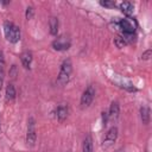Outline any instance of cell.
<instances>
[{"instance_id": "obj_1", "label": "cell", "mask_w": 152, "mask_h": 152, "mask_svg": "<svg viewBox=\"0 0 152 152\" xmlns=\"http://www.w3.org/2000/svg\"><path fill=\"white\" fill-rule=\"evenodd\" d=\"M4 33L6 39L11 43H17L20 39V28L11 21L4 23Z\"/></svg>"}, {"instance_id": "obj_2", "label": "cell", "mask_w": 152, "mask_h": 152, "mask_svg": "<svg viewBox=\"0 0 152 152\" xmlns=\"http://www.w3.org/2000/svg\"><path fill=\"white\" fill-rule=\"evenodd\" d=\"M71 71H72L71 61H70V59L63 61V63H62V65H61V69H59V72H58L57 82H58L61 86H64L65 83H68V81H69V78H70V75H71Z\"/></svg>"}, {"instance_id": "obj_3", "label": "cell", "mask_w": 152, "mask_h": 152, "mask_svg": "<svg viewBox=\"0 0 152 152\" xmlns=\"http://www.w3.org/2000/svg\"><path fill=\"white\" fill-rule=\"evenodd\" d=\"M37 140V133H36V122L33 118H28L27 120V133H26V144L30 147H33Z\"/></svg>"}, {"instance_id": "obj_4", "label": "cell", "mask_w": 152, "mask_h": 152, "mask_svg": "<svg viewBox=\"0 0 152 152\" xmlns=\"http://www.w3.org/2000/svg\"><path fill=\"white\" fill-rule=\"evenodd\" d=\"M94 97H95V88L93 86H88L81 96V107L84 108V107L90 106Z\"/></svg>"}, {"instance_id": "obj_5", "label": "cell", "mask_w": 152, "mask_h": 152, "mask_svg": "<svg viewBox=\"0 0 152 152\" xmlns=\"http://www.w3.org/2000/svg\"><path fill=\"white\" fill-rule=\"evenodd\" d=\"M116 138H118V128L115 126H113L107 131V133L103 138V142H102L103 148H109L115 142Z\"/></svg>"}, {"instance_id": "obj_6", "label": "cell", "mask_w": 152, "mask_h": 152, "mask_svg": "<svg viewBox=\"0 0 152 152\" xmlns=\"http://www.w3.org/2000/svg\"><path fill=\"white\" fill-rule=\"evenodd\" d=\"M70 44L71 43H70L69 38L62 36V37H58L57 39H55L52 42V48L55 50H58V51H65L70 48Z\"/></svg>"}, {"instance_id": "obj_7", "label": "cell", "mask_w": 152, "mask_h": 152, "mask_svg": "<svg viewBox=\"0 0 152 152\" xmlns=\"http://www.w3.org/2000/svg\"><path fill=\"white\" fill-rule=\"evenodd\" d=\"M121 30L124 31V33H134L135 31V24L133 20L128 19V18H125V19H121L120 23H119Z\"/></svg>"}, {"instance_id": "obj_8", "label": "cell", "mask_w": 152, "mask_h": 152, "mask_svg": "<svg viewBox=\"0 0 152 152\" xmlns=\"http://www.w3.org/2000/svg\"><path fill=\"white\" fill-rule=\"evenodd\" d=\"M68 113H69V108L66 104H59L56 109V116L58 119V121H64V119L68 116Z\"/></svg>"}, {"instance_id": "obj_9", "label": "cell", "mask_w": 152, "mask_h": 152, "mask_svg": "<svg viewBox=\"0 0 152 152\" xmlns=\"http://www.w3.org/2000/svg\"><path fill=\"white\" fill-rule=\"evenodd\" d=\"M20 61H21V64L25 69H30L31 63H32V53L30 51H24L20 55Z\"/></svg>"}, {"instance_id": "obj_10", "label": "cell", "mask_w": 152, "mask_h": 152, "mask_svg": "<svg viewBox=\"0 0 152 152\" xmlns=\"http://www.w3.org/2000/svg\"><path fill=\"white\" fill-rule=\"evenodd\" d=\"M119 112H120V107H119V103L116 101H113L110 103V107H109V113H108V118H110L112 120H116L118 116H119Z\"/></svg>"}, {"instance_id": "obj_11", "label": "cell", "mask_w": 152, "mask_h": 152, "mask_svg": "<svg viewBox=\"0 0 152 152\" xmlns=\"http://www.w3.org/2000/svg\"><path fill=\"white\" fill-rule=\"evenodd\" d=\"M120 10H121V12H122L125 15L129 17V15H132V14H133L134 6H133V4H132V2L124 1V2H121V4H120Z\"/></svg>"}, {"instance_id": "obj_12", "label": "cell", "mask_w": 152, "mask_h": 152, "mask_svg": "<svg viewBox=\"0 0 152 152\" xmlns=\"http://www.w3.org/2000/svg\"><path fill=\"white\" fill-rule=\"evenodd\" d=\"M5 95H6V101H13L15 99L17 93H15V88H14V86L12 83H8L7 84V87H6V94Z\"/></svg>"}, {"instance_id": "obj_13", "label": "cell", "mask_w": 152, "mask_h": 152, "mask_svg": "<svg viewBox=\"0 0 152 152\" xmlns=\"http://www.w3.org/2000/svg\"><path fill=\"white\" fill-rule=\"evenodd\" d=\"M82 152H93V139L90 134H88L83 140Z\"/></svg>"}, {"instance_id": "obj_14", "label": "cell", "mask_w": 152, "mask_h": 152, "mask_svg": "<svg viewBox=\"0 0 152 152\" xmlns=\"http://www.w3.org/2000/svg\"><path fill=\"white\" fill-rule=\"evenodd\" d=\"M140 118H141L142 124L147 125L150 122V108L147 106H142L140 108Z\"/></svg>"}, {"instance_id": "obj_15", "label": "cell", "mask_w": 152, "mask_h": 152, "mask_svg": "<svg viewBox=\"0 0 152 152\" xmlns=\"http://www.w3.org/2000/svg\"><path fill=\"white\" fill-rule=\"evenodd\" d=\"M49 26H50V33L52 36H57V33H58V19L55 17L50 18Z\"/></svg>"}, {"instance_id": "obj_16", "label": "cell", "mask_w": 152, "mask_h": 152, "mask_svg": "<svg viewBox=\"0 0 152 152\" xmlns=\"http://www.w3.org/2000/svg\"><path fill=\"white\" fill-rule=\"evenodd\" d=\"M115 45L118 48H124L125 45H127V42L122 38V37H116L115 38Z\"/></svg>"}, {"instance_id": "obj_17", "label": "cell", "mask_w": 152, "mask_h": 152, "mask_svg": "<svg viewBox=\"0 0 152 152\" xmlns=\"http://www.w3.org/2000/svg\"><path fill=\"white\" fill-rule=\"evenodd\" d=\"M100 4L104 7H109V8H113L115 7V1H110V0H104V1H100Z\"/></svg>"}, {"instance_id": "obj_18", "label": "cell", "mask_w": 152, "mask_h": 152, "mask_svg": "<svg viewBox=\"0 0 152 152\" xmlns=\"http://www.w3.org/2000/svg\"><path fill=\"white\" fill-rule=\"evenodd\" d=\"M4 66H5V57H4V52L0 51V71H4Z\"/></svg>"}, {"instance_id": "obj_19", "label": "cell", "mask_w": 152, "mask_h": 152, "mask_svg": "<svg viewBox=\"0 0 152 152\" xmlns=\"http://www.w3.org/2000/svg\"><path fill=\"white\" fill-rule=\"evenodd\" d=\"M25 15H26V19H31V18L33 17V8H32V7H27Z\"/></svg>"}, {"instance_id": "obj_20", "label": "cell", "mask_w": 152, "mask_h": 152, "mask_svg": "<svg viewBox=\"0 0 152 152\" xmlns=\"http://www.w3.org/2000/svg\"><path fill=\"white\" fill-rule=\"evenodd\" d=\"M150 56H151V50H147V51H145V52L142 53V56H141V57H142V59H145V61H146V59H148V58H150Z\"/></svg>"}, {"instance_id": "obj_21", "label": "cell", "mask_w": 152, "mask_h": 152, "mask_svg": "<svg viewBox=\"0 0 152 152\" xmlns=\"http://www.w3.org/2000/svg\"><path fill=\"white\" fill-rule=\"evenodd\" d=\"M2 83H4V71H0V91L2 88Z\"/></svg>"}, {"instance_id": "obj_22", "label": "cell", "mask_w": 152, "mask_h": 152, "mask_svg": "<svg viewBox=\"0 0 152 152\" xmlns=\"http://www.w3.org/2000/svg\"><path fill=\"white\" fill-rule=\"evenodd\" d=\"M116 152H124V150H122V148H119V150H118Z\"/></svg>"}]
</instances>
